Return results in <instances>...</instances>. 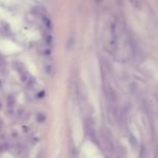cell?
<instances>
[{
    "label": "cell",
    "mask_w": 158,
    "mask_h": 158,
    "mask_svg": "<svg viewBox=\"0 0 158 158\" xmlns=\"http://www.w3.org/2000/svg\"><path fill=\"white\" fill-rule=\"evenodd\" d=\"M43 39H44V43L48 47L52 46L53 42H54V40H53V36L51 34H48V33H45V34H44Z\"/></svg>",
    "instance_id": "3"
},
{
    "label": "cell",
    "mask_w": 158,
    "mask_h": 158,
    "mask_svg": "<svg viewBox=\"0 0 158 158\" xmlns=\"http://www.w3.org/2000/svg\"><path fill=\"white\" fill-rule=\"evenodd\" d=\"M40 52H41L42 55H45V56H50L51 53H52V51H51L50 47L46 46V44H45V47H42V48L40 49Z\"/></svg>",
    "instance_id": "5"
},
{
    "label": "cell",
    "mask_w": 158,
    "mask_h": 158,
    "mask_svg": "<svg viewBox=\"0 0 158 158\" xmlns=\"http://www.w3.org/2000/svg\"><path fill=\"white\" fill-rule=\"evenodd\" d=\"M129 1L131 2V3L133 4V7H135V8H140V1L139 0H129Z\"/></svg>",
    "instance_id": "8"
},
{
    "label": "cell",
    "mask_w": 158,
    "mask_h": 158,
    "mask_svg": "<svg viewBox=\"0 0 158 158\" xmlns=\"http://www.w3.org/2000/svg\"><path fill=\"white\" fill-rule=\"evenodd\" d=\"M6 105H8L9 108H12L15 105V99L12 95H9L8 99H6Z\"/></svg>",
    "instance_id": "6"
},
{
    "label": "cell",
    "mask_w": 158,
    "mask_h": 158,
    "mask_svg": "<svg viewBox=\"0 0 158 158\" xmlns=\"http://www.w3.org/2000/svg\"><path fill=\"white\" fill-rule=\"evenodd\" d=\"M157 103H158V97H157Z\"/></svg>",
    "instance_id": "9"
},
{
    "label": "cell",
    "mask_w": 158,
    "mask_h": 158,
    "mask_svg": "<svg viewBox=\"0 0 158 158\" xmlns=\"http://www.w3.org/2000/svg\"><path fill=\"white\" fill-rule=\"evenodd\" d=\"M44 70H45L46 74L50 75V76H52V75L54 74V66H53L52 62H45V63H44Z\"/></svg>",
    "instance_id": "1"
},
{
    "label": "cell",
    "mask_w": 158,
    "mask_h": 158,
    "mask_svg": "<svg viewBox=\"0 0 158 158\" xmlns=\"http://www.w3.org/2000/svg\"><path fill=\"white\" fill-rule=\"evenodd\" d=\"M13 66H14V68L15 70L19 72V74L21 75V74H23L24 72H26V68H25V66L23 65V64L21 63V62H15L14 64H13Z\"/></svg>",
    "instance_id": "4"
},
{
    "label": "cell",
    "mask_w": 158,
    "mask_h": 158,
    "mask_svg": "<svg viewBox=\"0 0 158 158\" xmlns=\"http://www.w3.org/2000/svg\"><path fill=\"white\" fill-rule=\"evenodd\" d=\"M41 19H42V22H43L44 26H45L48 29H52L53 28V25H52V22H51V19L48 16H46V15H41Z\"/></svg>",
    "instance_id": "2"
},
{
    "label": "cell",
    "mask_w": 158,
    "mask_h": 158,
    "mask_svg": "<svg viewBox=\"0 0 158 158\" xmlns=\"http://www.w3.org/2000/svg\"><path fill=\"white\" fill-rule=\"evenodd\" d=\"M45 119H46V117L44 116L43 114H39V115H38V117H37V120H38L39 122H43Z\"/></svg>",
    "instance_id": "7"
}]
</instances>
